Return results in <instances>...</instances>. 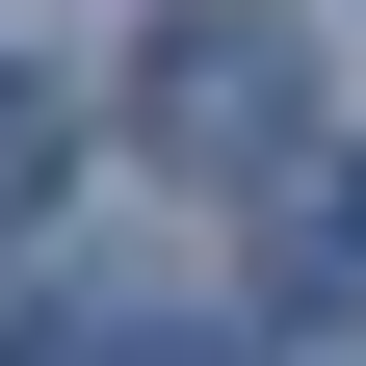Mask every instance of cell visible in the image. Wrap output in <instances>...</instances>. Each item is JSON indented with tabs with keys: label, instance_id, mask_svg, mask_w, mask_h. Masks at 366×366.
<instances>
[{
	"label": "cell",
	"instance_id": "obj_1",
	"mask_svg": "<svg viewBox=\"0 0 366 366\" xmlns=\"http://www.w3.org/2000/svg\"><path fill=\"white\" fill-rule=\"evenodd\" d=\"M131 157L288 183L314 157V26H288V0H157V26H131Z\"/></svg>",
	"mask_w": 366,
	"mask_h": 366
},
{
	"label": "cell",
	"instance_id": "obj_2",
	"mask_svg": "<svg viewBox=\"0 0 366 366\" xmlns=\"http://www.w3.org/2000/svg\"><path fill=\"white\" fill-rule=\"evenodd\" d=\"M53 157H79V105H53V79H26V53H0V236L53 209Z\"/></svg>",
	"mask_w": 366,
	"mask_h": 366
}]
</instances>
